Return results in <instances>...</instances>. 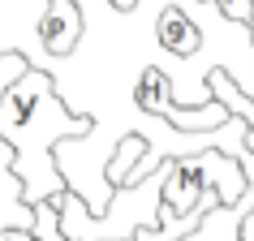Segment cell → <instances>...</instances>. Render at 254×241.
Wrapping results in <instances>:
<instances>
[{"label":"cell","instance_id":"obj_1","mask_svg":"<svg viewBox=\"0 0 254 241\" xmlns=\"http://www.w3.org/2000/svg\"><path fill=\"white\" fill-rule=\"evenodd\" d=\"M91 117H73L56 99V86L43 69H26L22 78L0 95V138L13 147V173L22 181V207L52 198L65 189L52 164L61 138H86Z\"/></svg>","mask_w":254,"mask_h":241},{"label":"cell","instance_id":"obj_2","mask_svg":"<svg viewBox=\"0 0 254 241\" xmlns=\"http://www.w3.org/2000/svg\"><path fill=\"white\" fill-rule=\"evenodd\" d=\"M39 43L52 56H69L82 43V9L78 0H48L39 13Z\"/></svg>","mask_w":254,"mask_h":241},{"label":"cell","instance_id":"obj_3","mask_svg":"<svg viewBox=\"0 0 254 241\" xmlns=\"http://www.w3.org/2000/svg\"><path fill=\"white\" fill-rule=\"evenodd\" d=\"M155 43L177 60H190L202 48V26L194 22L186 4H164L160 17H155Z\"/></svg>","mask_w":254,"mask_h":241},{"label":"cell","instance_id":"obj_4","mask_svg":"<svg viewBox=\"0 0 254 241\" xmlns=\"http://www.w3.org/2000/svg\"><path fill=\"white\" fill-rule=\"evenodd\" d=\"M134 104L142 108L147 117H164V112L177 104V86H173V78H168V69H160V65L142 69V78H138V86H134Z\"/></svg>","mask_w":254,"mask_h":241},{"label":"cell","instance_id":"obj_5","mask_svg":"<svg viewBox=\"0 0 254 241\" xmlns=\"http://www.w3.org/2000/svg\"><path fill=\"white\" fill-rule=\"evenodd\" d=\"M160 120H168L173 129H181V134H198V129H215V125H224L228 120V108L220 104V99H211V104H198V108H168Z\"/></svg>","mask_w":254,"mask_h":241},{"label":"cell","instance_id":"obj_6","mask_svg":"<svg viewBox=\"0 0 254 241\" xmlns=\"http://www.w3.org/2000/svg\"><path fill=\"white\" fill-rule=\"evenodd\" d=\"M147 155V134H125L117 142V151L108 155V164H104V181L108 185H121L125 177L134 173V164Z\"/></svg>","mask_w":254,"mask_h":241},{"label":"cell","instance_id":"obj_7","mask_svg":"<svg viewBox=\"0 0 254 241\" xmlns=\"http://www.w3.org/2000/svg\"><path fill=\"white\" fill-rule=\"evenodd\" d=\"M220 17H228L233 26H250L254 22V0H207Z\"/></svg>","mask_w":254,"mask_h":241},{"label":"cell","instance_id":"obj_8","mask_svg":"<svg viewBox=\"0 0 254 241\" xmlns=\"http://www.w3.org/2000/svg\"><path fill=\"white\" fill-rule=\"evenodd\" d=\"M26 69H30V60H26L22 52H0V95L9 91V86L26 73Z\"/></svg>","mask_w":254,"mask_h":241},{"label":"cell","instance_id":"obj_9","mask_svg":"<svg viewBox=\"0 0 254 241\" xmlns=\"http://www.w3.org/2000/svg\"><path fill=\"white\" fill-rule=\"evenodd\" d=\"M0 241H35L30 228H0Z\"/></svg>","mask_w":254,"mask_h":241},{"label":"cell","instance_id":"obj_10","mask_svg":"<svg viewBox=\"0 0 254 241\" xmlns=\"http://www.w3.org/2000/svg\"><path fill=\"white\" fill-rule=\"evenodd\" d=\"M112 4H117V9H121V13H129V9H134V4H138V0H112Z\"/></svg>","mask_w":254,"mask_h":241},{"label":"cell","instance_id":"obj_11","mask_svg":"<svg viewBox=\"0 0 254 241\" xmlns=\"http://www.w3.org/2000/svg\"><path fill=\"white\" fill-rule=\"evenodd\" d=\"M246 30H250V48H254V22H250V26H246Z\"/></svg>","mask_w":254,"mask_h":241}]
</instances>
